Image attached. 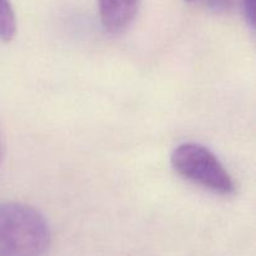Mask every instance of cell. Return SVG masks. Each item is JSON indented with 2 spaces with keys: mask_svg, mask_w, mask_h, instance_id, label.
<instances>
[{
  "mask_svg": "<svg viewBox=\"0 0 256 256\" xmlns=\"http://www.w3.org/2000/svg\"><path fill=\"white\" fill-rule=\"evenodd\" d=\"M52 234L45 218L29 205L0 204V256H45Z\"/></svg>",
  "mask_w": 256,
  "mask_h": 256,
  "instance_id": "6da1fadb",
  "label": "cell"
},
{
  "mask_svg": "<svg viewBox=\"0 0 256 256\" xmlns=\"http://www.w3.org/2000/svg\"><path fill=\"white\" fill-rule=\"evenodd\" d=\"M172 165L185 179L220 195H232L235 182L216 155L196 142H184L172 152Z\"/></svg>",
  "mask_w": 256,
  "mask_h": 256,
  "instance_id": "7a4b0ae2",
  "label": "cell"
},
{
  "mask_svg": "<svg viewBox=\"0 0 256 256\" xmlns=\"http://www.w3.org/2000/svg\"><path fill=\"white\" fill-rule=\"evenodd\" d=\"M140 0H99L102 24L112 34L126 29L138 14Z\"/></svg>",
  "mask_w": 256,
  "mask_h": 256,
  "instance_id": "3957f363",
  "label": "cell"
},
{
  "mask_svg": "<svg viewBox=\"0 0 256 256\" xmlns=\"http://www.w3.org/2000/svg\"><path fill=\"white\" fill-rule=\"evenodd\" d=\"M16 34V19L10 0H0V40L4 42L14 39Z\"/></svg>",
  "mask_w": 256,
  "mask_h": 256,
  "instance_id": "277c9868",
  "label": "cell"
},
{
  "mask_svg": "<svg viewBox=\"0 0 256 256\" xmlns=\"http://www.w3.org/2000/svg\"><path fill=\"white\" fill-rule=\"evenodd\" d=\"M242 8L248 22L252 28L255 25V0H242Z\"/></svg>",
  "mask_w": 256,
  "mask_h": 256,
  "instance_id": "5b68a950",
  "label": "cell"
},
{
  "mask_svg": "<svg viewBox=\"0 0 256 256\" xmlns=\"http://www.w3.org/2000/svg\"><path fill=\"white\" fill-rule=\"evenodd\" d=\"M208 6L215 12H225L232 5L234 0H205Z\"/></svg>",
  "mask_w": 256,
  "mask_h": 256,
  "instance_id": "8992f818",
  "label": "cell"
},
{
  "mask_svg": "<svg viewBox=\"0 0 256 256\" xmlns=\"http://www.w3.org/2000/svg\"><path fill=\"white\" fill-rule=\"evenodd\" d=\"M2 158H4V140H2V134H0V162H2Z\"/></svg>",
  "mask_w": 256,
  "mask_h": 256,
  "instance_id": "52a82bcc",
  "label": "cell"
},
{
  "mask_svg": "<svg viewBox=\"0 0 256 256\" xmlns=\"http://www.w3.org/2000/svg\"><path fill=\"white\" fill-rule=\"evenodd\" d=\"M188 2H192V0H188Z\"/></svg>",
  "mask_w": 256,
  "mask_h": 256,
  "instance_id": "ba28073f",
  "label": "cell"
}]
</instances>
